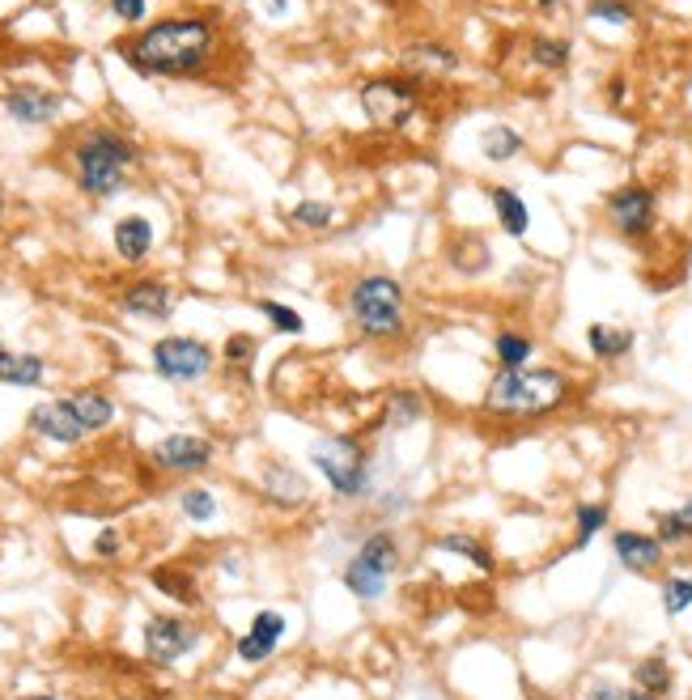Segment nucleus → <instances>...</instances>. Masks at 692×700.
I'll use <instances>...</instances> for the list:
<instances>
[{
  "label": "nucleus",
  "mask_w": 692,
  "mask_h": 700,
  "mask_svg": "<svg viewBox=\"0 0 692 700\" xmlns=\"http://www.w3.org/2000/svg\"><path fill=\"white\" fill-rule=\"evenodd\" d=\"M582 382L565 365L535 361L523 370H493L480 395V412L498 425H540L578 400Z\"/></svg>",
  "instance_id": "obj_1"
},
{
  "label": "nucleus",
  "mask_w": 692,
  "mask_h": 700,
  "mask_svg": "<svg viewBox=\"0 0 692 700\" xmlns=\"http://www.w3.org/2000/svg\"><path fill=\"white\" fill-rule=\"evenodd\" d=\"M217 52V26L209 18H162L119 43V55L145 77H192Z\"/></svg>",
  "instance_id": "obj_2"
},
{
  "label": "nucleus",
  "mask_w": 692,
  "mask_h": 700,
  "mask_svg": "<svg viewBox=\"0 0 692 700\" xmlns=\"http://www.w3.org/2000/svg\"><path fill=\"white\" fill-rule=\"evenodd\" d=\"M344 319L361 344H404L413 319H408V289L391 272H361L344 289Z\"/></svg>",
  "instance_id": "obj_3"
},
{
  "label": "nucleus",
  "mask_w": 692,
  "mask_h": 700,
  "mask_svg": "<svg viewBox=\"0 0 692 700\" xmlns=\"http://www.w3.org/2000/svg\"><path fill=\"white\" fill-rule=\"evenodd\" d=\"M137 162V145L115 128H89L73 149V166H77V188L94 200H107L124 188L128 166Z\"/></svg>",
  "instance_id": "obj_4"
},
{
  "label": "nucleus",
  "mask_w": 692,
  "mask_h": 700,
  "mask_svg": "<svg viewBox=\"0 0 692 700\" xmlns=\"http://www.w3.org/2000/svg\"><path fill=\"white\" fill-rule=\"evenodd\" d=\"M310 467L340 501H365L374 492V458L358 433H328L310 446Z\"/></svg>",
  "instance_id": "obj_5"
},
{
  "label": "nucleus",
  "mask_w": 692,
  "mask_h": 700,
  "mask_svg": "<svg viewBox=\"0 0 692 700\" xmlns=\"http://www.w3.org/2000/svg\"><path fill=\"white\" fill-rule=\"evenodd\" d=\"M400 565H404L400 539L391 531H370L361 539L358 552L349 556V565L340 569V582L358 603H379L387 594V582L400 573Z\"/></svg>",
  "instance_id": "obj_6"
},
{
  "label": "nucleus",
  "mask_w": 692,
  "mask_h": 700,
  "mask_svg": "<svg viewBox=\"0 0 692 700\" xmlns=\"http://www.w3.org/2000/svg\"><path fill=\"white\" fill-rule=\"evenodd\" d=\"M358 98H361L365 119H370L379 132H404L416 115H420L425 82H420V77H408V73H387V77L361 82Z\"/></svg>",
  "instance_id": "obj_7"
},
{
  "label": "nucleus",
  "mask_w": 692,
  "mask_h": 700,
  "mask_svg": "<svg viewBox=\"0 0 692 700\" xmlns=\"http://www.w3.org/2000/svg\"><path fill=\"white\" fill-rule=\"evenodd\" d=\"M604 221L616 238L625 243H650L659 234V221H663V209H659V191L650 183H620L604 195Z\"/></svg>",
  "instance_id": "obj_8"
},
{
  "label": "nucleus",
  "mask_w": 692,
  "mask_h": 700,
  "mask_svg": "<svg viewBox=\"0 0 692 700\" xmlns=\"http://www.w3.org/2000/svg\"><path fill=\"white\" fill-rule=\"evenodd\" d=\"M149 361H153L158 378H167V382H200V378L213 374L217 352L195 336H162L149 349Z\"/></svg>",
  "instance_id": "obj_9"
},
{
  "label": "nucleus",
  "mask_w": 692,
  "mask_h": 700,
  "mask_svg": "<svg viewBox=\"0 0 692 700\" xmlns=\"http://www.w3.org/2000/svg\"><path fill=\"white\" fill-rule=\"evenodd\" d=\"M667 552L654 531H637V527H616L611 531V561L634 573V577H654L667 569Z\"/></svg>",
  "instance_id": "obj_10"
},
{
  "label": "nucleus",
  "mask_w": 692,
  "mask_h": 700,
  "mask_svg": "<svg viewBox=\"0 0 692 700\" xmlns=\"http://www.w3.org/2000/svg\"><path fill=\"white\" fill-rule=\"evenodd\" d=\"M195 641H200V628H195L192 619H179V616H153L145 624V654L153 658V662H179L183 654H192Z\"/></svg>",
  "instance_id": "obj_11"
},
{
  "label": "nucleus",
  "mask_w": 692,
  "mask_h": 700,
  "mask_svg": "<svg viewBox=\"0 0 692 700\" xmlns=\"http://www.w3.org/2000/svg\"><path fill=\"white\" fill-rule=\"evenodd\" d=\"M213 442L209 437H195V433H170L162 437L149 458H153V467H162V471H174V476H192V471H204L209 463H213Z\"/></svg>",
  "instance_id": "obj_12"
},
{
  "label": "nucleus",
  "mask_w": 692,
  "mask_h": 700,
  "mask_svg": "<svg viewBox=\"0 0 692 700\" xmlns=\"http://www.w3.org/2000/svg\"><path fill=\"white\" fill-rule=\"evenodd\" d=\"M26 425L30 433H39V437H47V442H56V446H77L85 433H89L82 425L73 400H43V404H34Z\"/></svg>",
  "instance_id": "obj_13"
},
{
  "label": "nucleus",
  "mask_w": 692,
  "mask_h": 700,
  "mask_svg": "<svg viewBox=\"0 0 692 700\" xmlns=\"http://www.w3.org/2000/svg\"><path fill=\"white\" fill-rule=\"evenodd\" d=\"M582 344H586V357H590L595 365H620V361L634 357L637 331L629 324L595 319V324H586V331H582Z\"/></svg>",
  "instance_id": "obj_14"
},
{
  "label": "nucleus",
  "mask_w": 692,
  "mask_h": 700,
  "mask_svg": "<svg viewBox=\"0 0 692 700\" xmlns=\"http://www.w3.org/2000/svg\"><path fill=\"white\" fill-rule=\"evenodd\" d=\"M404 68L408 77H420V82H434V77H450L464 68V55L455 52L443 39H416L404 47Z\"/></svg>",
  "instance_id": "obj_15"
},
{
  "label": "nucleus",
  "mask_w": 692,
  "mask_h": 700,
  "mask_svg": "<svg viewBox=\"0 0 692 700\" xmlns=\"http://www.w3.org/2000/svg\"><path fill=\"white\" fill-rule=\"evenodd\" d=\"M119 306H124V315H132V319L162 324V319H170V310H174V294H170L167 280H132V285L119 294Z\"/></svg>",
  "instance_id": "obj_16"
},
{
  "label": "nucleus",
  "mask_w": 692,
  "mask_h": 700,
  "mask_svg": "<svg viewBox=\"0 0 692 700\" xmlns=\"http://www.w3.org/2000/svg\"><path fill=\"white\" fill-rule=\"evenodd\" d=\"M285 628H289V619L280 616V612H273V607L255 612L251 628L238 637V658H243V662H268V658L277 654Z\"/></svg>",
  "instance_id": "obj_17"
},
{
  "label": "nucleus",
  "mask_w": 692,
  "mask_h": 700,
  "mask_svg": "<svg viewBox=\"0 0 692 700\" xmlns=\"http://www.w3.org/2000/svg\"><path fill=\"white\" fill-rule=\"evenodd\" d=\"M489 352H493V365H498V370H523V365H535V357H540V340H535L526 327L505 324V327L493 331Z\"/></svg>",
  "instance_id": "obj_18"
},
{
  "label": "nucleus",
  "mask_w": 692,
  "mask_h": 700,
  "mask_svg": "<svg viewBox=\"0 0 692 700\" xmlns=\"http://www.w3.org/2000/svg\"><path fill=\"white\" fill-rule=\"evenodd\" d=\"M489 204H493L501 234L514 238V243H523L526 234H531V209H526L523 195L510 188V183H493V188H489Z\"/></svg>",
  "instance_id": "obj_19"
},
{
  "label": "nucleus",
  "mask_w": 692,
  "mask_h": 700,
  "mask_svg": "<svg viewBox=\"0 0 692 700\" xmlns=\"http://www.w3.org/2000/svg\"><path fill=\"white\" fill-rule=\"evenodd\" d=\"M4 107H9V115L18 124H52L60 110V98L52 89H43V85H13Z\"/></svg>",
  "instance_id": "obj_20"
},
{
  "label": "nucleus",
  "mask_w": 692,
  "mask_h": 700,
  "mask_svg": "<svg viewBox=\"0 0 692 700\" xmlns=\"http://www.w3.org/2000/svg\"><path fill=\"white\" fill-rule=\"evenodd\" d=\"M264 497L273 506H280V510H298V506L310 501V485L289 463H268V471H264Z\"/></svg>",
  "instance_id": "obj_21"
},
{
  "label": "nucleus",
  "mask_w": 692,
  "mask_h": 700,
  "mask_svg": "<svg viewBox=\"0 0 692 700\" xmlns=\"http://www.w3.org/2000/svg\"><path fill=\"white\" fill-rule=\"evenodd\" d=\"M115 255L124 259V264H140V259H149V251H153V225H149V216L140 213H128L115 221Z\"/></svg>",
  "instance_id": "obj_22"
},
{
  "label": "nucleus",
  "mask_w": 692,
  "mask_h": 700,
  "mask_svg": "<svg viewBox=\"0 0 692 700\" xmlns=\"http://www.w3.org/2000/svg\"><path fill=\"white\" fill-rule=\"evenodd\" d=\"M526 153V136L519 128H510V124H489L485 132H480V158L493 166H505V162H519Z\"/></svg>",
  "instance_id": "obj_23"
},
{
  "label": "nucleus",
  "mask_w": 692,
  "mask_h": 700,
  "mask_svg": "<svg viewBox=\"0 0 692 700\" xmlns=\"http://www.w3.org/2000/svg\"><path fill=\"white\" fill-rule=\"evenodd\" d=\"M654 535L667 552H684L692 548V497H684L680 506L654 513Z\"/></svg>",
  "instance_id": "obj_24"
},
{
  "label": "nucleus",
  "mask_w": 692,
  "mask_h": 700,
  "mask_svg": "<svg viewBox=\"0 0 692 700\" xmlns=\"http://www.w3.org/2000/svg\"><path fill=\"white\" fill-rule=\"evenodd\" d=\"M425 412H429V404H425V395H420L416 386H395L387 395V407H383V425L404 433V429H413V425H420Z\"/></svg>",
  "instance_id": "obj_25"
},
{
  "label": "nucleus",
  "mask_w": 692,
  "mask_h": 700,
  "mask_svg": "<svg viewBox=\"0 0 692 700\" xmlns=\"http://www.w3.org/2000/svg\"><path fill=\"white\" fill-rule=\"evenodd\" d=\"M634 683L641 692H650L654 700H667L675 692V671L667 662V654H646L634 662Z\"/></svg>",
  "instance_id": "obj_26"
},
{
  "label": "nucleus",
  "mask_w": 692,
  "mask_h": 700,
  "mask_svg": "<svg viewBox=\"0 0 692 700\" xmlns=\"http://www.w3.org/2000/svg\"><path fill=\"white\" fill-rule=\"evenodd\" d=\"M526 55H531V64L544 68V73H565V68L574 64V43L561 39V34H531Z\"/></svg>",
  "instance_id": "obj_27"
},
{
  "label": "nucleus",
  "mask_w": 692,
  "mask_h": 700,
  "mask_svg": "<svg viewBox=\"0 0 692 700\" xmlns=\"http://www.w3.org/2000/svg\"><path fill=\"white\" fill-rule=\"evenodd\" d=\"M438 548L450 552V556H459V561H468L471 569H480L485 577H489V573H498V556H493V548H489L485 539L464 535V531H450V535L438 539Z\"/></svg>",
  "instance_id": "obj_28"
},
{
  "label": "nucleus",
  "mask_w": 692,
  "mask_h": 700,
  "mask_svg": "<svg viewBox=\"0 0 692 700\" xmlns=\"http://www.w3.org/2000/svg\"><path fill=\"white\" fill-rule=\"evenodd\" d=\"M47 361L39 352H4L0 361V386H43Z\"/></svg>",
  "instance_id": "obj_29"
},
{
  "label": "nucleus",
  "mask_w": 692,
  "mask_h": 700,
  "mask_svg": "<svg viewBox=\"0 0 692 700\" xmlns=\"http://www.w3.org/2000/svg\"><path fill=\"white\" fill-rule=\"evenodd\" d=\"M608 527H611L608 501H578V506H574V552L590 548Z\"/></svg>",
  "instance_id": "obj_30"
},
{
  "label": "nucleus",
  "mask_w": 692,
  "mask_h": 700,
  "mask_svg": "<svg viewBox=\"0 0 692 700\" xmlns=\"http://www.w3.org/2000/svg\"><path fill=\"white\" fill-rule=\"evenodd\" d=\"M289 225L294 230H306V234H328L340 225V209L328 204V200H298L289 209Z\"/></svg>",
  "instance_id": "obj_31"
},
{
  "label": "nucleus",
  "mask_w": 692,
  "mask_h": 700,
  "mask_svg": "<svg viewBox=\"0 0 692 700\" xmlns=\"http://www.w3.org/2000/svg\"><path fill=\"white\" fill-rule=\"evenodd\" d=\"M659 607L667 619H680L692 612V573H663L659 582Z\"/></svg>",
  "instance_id": "obj_32"
},
{
  "label": "nucleus",
  "mask_w": 692,
  "mask_h": 700,
  "mask_svg": "<svg viewBox=\"0 0 692 700\" xmlns=\"http://www.w3.org/2000/svg\"><path fill=\"white\" fill-rule=\"evenodd\" d=\"M73 407H77V416H82V425L89 433L107 429L115 421V400L111 395H103V391H77V395H68Z\"/></svg>",
  "instance_id": "obj_33"
},
{
  "label": "nucleus",
  "mask_w": 692,
  "mask_h": 700,
  "mask_svg": "<svg viewBox=\"0 0 692 700\" xmlns=\"http://www.w3.org/2000/svg\"><path fill=\"white\" fill-rule=\"evenodd\" d=\"M255 310H259V315L268 319V327L280 331V336H306L302 310H294V306H285V301H273V297H259Z\"/></svg>",
  "instance_id": "obj_34"
},
{
  "label": "nucleus",
  "mask_w": 692,
  "mask_h": 700,
  "mask_svg": "<svg viewBox=\"0 0 692 700\" xmlns=\"http://www.w3.org/2000/svg\"><path fill=\"white\" fill-rule=\"evenodd\" d=\"M586 22H604V26H634L637 4L634 0H586Z\"/></svg>",
  "instance_id": "obj_35"
},
{
  "label": "nucleus",
  "mask_w": 692,
  "mask_h": 700,
  "mask_svg": "<svg viewBox=\"0 0 692 700\" xmlns=\"http://www.w3.org/2000/svg\"><path fill=\"white\" fill-rule=\"evenodd\" d=\"M149 582L158 586L162 594H170L174 603H200V594H195V582L183 573V569H170V565H162V569H153L149 573Z\"/></svg>",
  "instance_id": "obj_36"
},
{
  "label": "nucleus",
  "mask_w": 692,
  "mask_h": 700,
  "mask_svg": "<svg viewBox=\"0 0 692 700\" xmlns=\"http://www.w3.org/2000/svg\"><path fill=\"white\" fill-rule=\"evenodd\" d=\"M582 700H654L650 692H641L637 683H611V679H595L586 683Z\"/></svg>",
  "instance_id": "obj_37"
},
{
  "label": "nucleus",
  "mask_w": 692,
  "mask_h": 700,
  "mask_svg": "<svg viewBox=\"0 0 692 700\" xmlns=\"http://www.w3.org/2000/svg\"><path fill=\"white\" fill-rule=\"evenodd\" d=\"M179 506H183V513H188L192 522H213V513H217V497H213L209 488H183Z\"/></svg>",
  "instance_id": "obj_38"
},
{
  "label": "nucleus",
  "mask_w": 692,
  "mask_h": 700,
  "mask_svg": "<svg viewBox=\"0 0 692 700\" xmlns=\"http://www.w3.org/2000/svg\"><path fill=\"white\" fill-rule=\"evenodd\" d=\"M222 352H225V361H234V365H247L251 357H255V340L238 331V336H230V340H225Z\"/></svg>",
  "instance_id": "obj_39"
},
{
  "label": "nucleus",
  "mask_w": 692,
  "mask_h": 700,
  "mask_svg": "<svg viewBox=\"0 0 692 700\" xmlns=\"http://www.w3.org/2000/svg\"><path fill=\"white\" fill-rule=\"evenodd\" d=\"M111 13L124 22H140L149 13V0H111Z\"/></svg>",
  "instance_id": "obj_40"
},
{
  "label": "nucleus",
  "mask_w": 692,
  "mask_h": 700,
  "mask_svg": "<svg viewBox=\"0 0 692 700\" xmlns=\"http://www.w3.org/2000/svg\"><path fill=\"white\" fill-rule=\"evenodd\" d=\"M94 552H98V556H115V552H119V531H115V527H107L103 535L94 539Z\"/></svg>",
  "instance_id": "obj_41"
},
{
  "label": "nucleus",
  "mask_w": 692,
  "mask_h": 700,
  "mask_svg": "<svg viewBox=\"0 0 692 700\" xmlns=\"http://www.w3.org/2000/svg\"><path fill=\"white\" fill-rule=\"evenodd\" d=\"M625 94H629V89H625V77H611V85H608V103H611V107H625Z\"/></svg>",
  "instance_id": "obj_42"
},
{
  "label": "nucleus",
  "mask_w": 692,
  "mask_h": 700,
  "mask_svg": "<svg viewBox=\"0 0 692 700\" xmlns=\"http://www.w3.org/2000/svg\"><path fill=\"white\" fill-rule=\"evenodd\" d=\"M561 4H565V0H535V9H540V13H556Z\"/></svg>",
  "instance_id": "obj_43"
},
{
  "label": "nucleus",
  "mask_w": 692,
  "mask_h": 700,
  "mask_svg": "<svg viewBox=\"0 0 692 700\" xmlns=\"http://www.w3.org/2000/svg\"><path fill=\"white\" fill-rule=\"evenodd\" d=\"M264 4H268V13H285L289 9V0H264Z\"/></svg>",
  "instance_id": "obj_44"
},
{
  "label": "nucleus",
  "mask_w": 692,
  "mask_h": 700,
  "mask_svg": "<svg viewBox=\"0 0 692 700\" xmlns=\"http://www.w3.org/2000/svg\"><path fill=\"white\" fill-rule=\"evenodd\" d=\"M22 700H56V697H22Z\"/></svg>",
  "instance_id": "obj_45"
},
{
  "label": "nucleus",
  "mask_w": 692,
  "mask_h": 700,
  "mask_svg": "<svg viewBox=\"0 0 692 700\" xmlns=\"http://www.w3.org/2000/svg\"><path fill=\"white\" fill-rule=\"evenodd\" d=\"M4 352H9V349H4V344H0V361H4Z\"/></svg>",
  "instance_id": "obj_46"
},
{
  "label": "nucleus",
  "mask_w": 692,
  "mask_h": 700,
  "mask_svg": "<svg viewBox=\"0 0 692 700\" xmlns=\"http://www.w3.org/2000/svg\"><path fill=\"white\" fill-rule=\"evenodd\" d=\"M526 700H553V697H526Z\"/></svg>",
  "instance_id": "obj_47"
},
{
  "label": "nucleus",
  "mask_w": 692,
  "mask_h": 700,
  "mask_svg": "<svg viewBox=\"0 0 692 700\" xmlns=\"http://www.w3.org/2000/svg\"><path fill=\"white\" fill-rule=\"evenodd\" d=\"M0 209H4V195H0Z\"/></svg>",
  "instance_id": "obj_48"
}]
</instances>
